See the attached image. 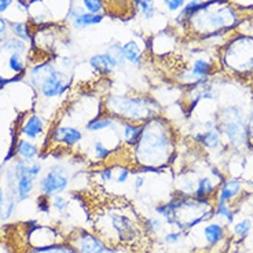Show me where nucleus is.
Returning a JSON list of instances; mask_svg holds the SVG:
<instances>
[{"label": "nucleus", "instance_id": "nucleus-21", "mask_svg": "<svg viewBox=\"0 0 253 253\" xmlns=\"http://www.w3.org/2000/svg\"><path fill=\"white\" fill-rule=\"evenodd\" d=\"M215 190L216 183L213 182V179L209 176H203L197 180L196 190L193 193L197 198H208L215 193Z\"/></svg>", "mask_w": 253, "mask_h": 253}, {"label": "nucleus", "instance_id": "nucleus-32", "mask_svg": "<svg viewBox=\"0 0 253 253\" xmlns=\"http://www.w3.org/2000/svg\"><path fill=\"white\" fill-rule=\"evenodd\" d=\"M216 215L220 216L223 219H226L227 223H231V221L234 220V212L231 211L230 205L226 203L216 204Z\"/></svg>", "mask_w": 253, "mask_h": 253}, {"label": "nucleus", "instance_id": "nucleus-11", "mask_svg": "<svg viewBox=\"0 0 253 253\" xmlns=\"http://www.w3.org/2000/svg\"><path fill=\"white\" fill-rule=\"evenodd\" d=\"M193 139L196 140V142H200V143H201L207 150H209V152H216V150H219L221 147V145H223L219 124H217L215 128H212V129H207V131H204V132L196 133V135L193 136Z\"/></svg>", "mask_w": 253, "mask_h": 253}, {"label": "nucleus", "instance_id": "nucleus-35", "mask_svg": "<svg viewBox=\"0 0 253 253\" xmlns=\"http://www.w3.org/2000/svg\"><path fill=\"white\" fill-rule=\"evenodd\" d=\"M113 169L114 167H105L99 171V176H101L102 182H112L113 180Z\"/></svg>", "mask_w": 253, "mask_h": 253}, {"label": "nucleus", "instance_id": "nucleus-39", "mask_svg": "<svg viewBox=\"0 0 253 253\" xmlns=\"http://www.w3.org/2000/svg\"><path fill=\"white\" fill-rule=\"evenodd\" d=\"M147 227L150 231H154V233H160L163 230V223L158 220V219H149L147 221Z\"/></svg>", "mask_w": 253, "mask_h": 253}, {"label": "nucleus", "instance_id": "nucleus-1", "mask_svg": "<svg viewBox=\"0 0 253 253\" xmlns=\"http://www.w3.org/2000/svg\"><path fill=\"white\" fill-rule=\"evenodd\" d=\"M135 158L142 167L160 168L168 163L173 152L171 126L156 116L143 123V129L138 143L133 146Z\"/></svg>", "mask_w": 253, "mask_h": 253}, {"label": "nucleus", "instance_id": "nucleus-44", "mask_svg": "<svg viewBox=\"0 0 253 253\" xmlns=\"http://www.w3.org/2000/svg\"><path fill=\"white\" fill-rule=\"evenodd\" d=\"M4 207H6V200H4V193L0 187V217H4Z\"/></svg>", "mask_w": 253, "mask_h": 253}, {"label": "nucleus", "instance_id": "nucleus-20", "mask_svg": "<svg viewBox=\"0 0 253 253\" xmlns=\"http://www.w3.org/2000/svg\"><path fill=\"white\" fill-rule=\"evenodd\" d=\"M204 237L211 247H215L224 238V227L219 223H211L204 227Z\"/></svg>", "mask_w": 253, "mask_h": 253}, {"label": "nucleus", "instance_id": "nucleus-4", "mask_svg": "<svg viewBox=\"0 0 253 253\" xmlns=\"http://www.w3.org/2000/svg\"><path fill=\"white\" fill-rule=\"evenodd\" d=\"M31 84L47 99L58 98L70 88V80L65 72L58 70L52 63L42 62L29 72Z\"/></svg>", "mask_w": 253, "mask_h": 253}, {"label": "nucleus", "instance_id": "nucleus-26", "mask_svg": "<svg viewBox=\"0 0 253 253\" xmlns=\"http://www.w3.org/2000/svg\"><path fill=\"white\" fill-rule=\"evenodd\" d=\"M106 52L112 57V59L116 63V66H117V69H121V68L126 66V57H124V52H123V44H120V43H112L108 47Z\"/></svg>", "mask_w": 253, "mask_h": 253}, {"label": "nucleus", "instance_id": "nucleus-7", "mask_svg": "<svg viewBox=\"0 0 253 253\" xmlns=\"http://www.w3.org/2000/svg\"><path fill=\"white\" fill-rule=\"evenodd\" d=\"M69 186V172L63 165H52L39 182L40 191L44 196L62 193Z\"/></svg>", "mask_w": 253, "mask_h": 253}, {"label": "nucleus", "instance_id": "nucleus-19", "mask_svg": "<svg viewBox=\"0 0 253 253\" xmlns=\"http://www.w3.org/2000/svg\"><path fill=\"white\" fill-rule=\"evenodd\" d=\"M15 194L19 201H24L31 196L33 184H35V177L28 176V175H18L15 176Z\"/></svg>", "mask_w": 253, "mask_h": 253}, {"label": "nucleus", "instance_id": "nucleus-28", "mask_svg": "<svg viewBox=\"0 0 253 253\" xmlns=\"http://www.w3.org/2000/svg\"><path fill=\"white\" fill-rule=\"evenodd\" d=\"M7 65H8V68L13 70L14 73H17V75H24V72H25L26 65L25 62L22 61L21 54H18V52L10 54L8 61H7Z\"/></svg>", "mask_w": 253, "mask_h": 253}, {"label": "nucleus", "instance_id": "nucleus-23", "mask_svg": "<svg viewBox=\"0 0 253 253\" xmlns=\"http://www.w3.org/2000/svg\"><path fill=\"white\" fill-rule=\"evenodd\" d=\"M112 224H113L114 230L119 233V235L124 237V235H129L132 233V224L128 217L123 215H112Z\"/></svg>", "mask_w": 253, "mask_h": 253}, {"label": "nucleus", "instance_id": "nucleus-9", "mask_svg": "<svg viewBox=\"0 0 253 253\" xmlns=\"http://www.w3.org/2000/svg\"><path fill=\"white\" fill-rule=\"evenodd\" d=\"M68 18H69L72 28H75L77 31H82V29H85L88 26H94L101 24L103 18H105V15L103 14L87 13L83 8V6L72 4L69 11H68Z\"/></svg>", "mask_w": 253, "mask_h": 253}, {"label": "nucleus", "instance_id": "nucleus-22", "mask_svg": "<svg viewBox=\"0 0 253 253\" xmlns=\"http://www.w3.org/2000/svg\"><path fill=\"white\" fill-rule=\"evenodd\" d=\"M15 153L18 154L19 157L22 160H28V161H32L39 156V149L38 146L31 143L29 140L21 139L17 143V149H15Z\"/></svg>", "mask_w": 253, "mask_h": 253}, {"label": "nucleus", "instance_id": "nucleus-31", "mask_svg": "<svg viewBox=\"0 0 253 253\" xmlns=\"http://www.w3.org/2000/svg\"><path fill=\"white\" fill-rule=\"evenodd\" d=\"M233 230H234V234L238 238H245L252 230V220L251 219H242V220L237 221Z\"/></svg>", "mask_w": 253, "mask_h": 253}, {"label": "nucleus", "instance_id": "nucleus-8", "mask_svg": "<svg viewBox=\"0 0 253 253\" xmlns=\"http://www.w3.org/2000/svg\"><path fill=\"white\" fill-rule=\"evenodd\" d=\"M215 73V63L207 58H197L193 61L189 70H186L182 76V82L191 85L209 82V77Z\"/></svg>", "mask_w": 253, "mask_h": 253}, {"label": "nucleus", "instance_id": "nucleus-10", "mask_svg": "<svg viewBox=\"0 0 253 253\" xmlns=\"http://www.w3.org/2000/svg\"><path fill=\"white\" fill-rule=\"evenodd\" d=\"M84 138V133L80 128L72 126H59L52 133V139L57 143H62L66 147H75Z\"/></svg>", "mask_w": 253, "mask_h": 253}, {"label": "nucleus", "instance_id": "nucleus-12", "mask_svg": "<svg viewBox=\"0 0 253 253\" xmlns=\"http://www.w3.org/2000/svg\"><path fill=\"white\" fill-rule=\"evenodd\" d=\"M241 190H242V182L240 179H237V177L224 179L217 190V203L228 204L233 198L240 194Z\"/></svg>", "mask_w": 253, "mask_h": 253}, {"label": "nucleus", "instance_id": "nucleus-5", "mask_svg": "<svg viewBox=\"0 0 253 253\" xmlns=\"http://www.w3.org/2000/svg\"><path fill=\"white\" fill-rule=\"evenodd\" d=\"M221 136L227 140L234 149H241L249 143V126L248 117L240 105H227L223 106L217 120Z\"/></svg>", "mask_w": 253, "mask_h": 253}, {"label": "nucleus", "instance_id": "nucleus-3", "mask_svg": "<svg viewBox=\"0 0 253 253\" xmlns=\"http://www.w3.org/2000/svg\"><path fill=\"white\" fill-rule=\"evenodd\" d=\"M105 110L109 116L120 120L143 124L160 113V105L152 96L145 95L112 94L105 101Z\"/></svg>", "mask_w": 253, "mask_h": 253}, {"label": "nucleus", "instance_id": "nucleus-6", "mask_svg": "<svg viewBox=\"0 0 253 253\" xmlns=\"http://www.w3.org/2000/svg\"><path fill=\"white\" fill-rule=\"evenodd\" d=\"M223 62L237 73L251 72L253 66V38L240 36L233 39L223 51Z\"/></svg>", "mask_w": 253, "mask_h": 253}, {"label": "nucleus", "instance_id": "nucleus-16", "mask_svg": "<svg viewBox=\"0 0 253 253\" xmlns=\"http://www.w3.org/2000/svg\"><path fill=\"white\" fill-rule=\"evenodd\" d=\"M43 132H44V123L38 114H32L22 126V133L28 139H39V136Z\"/></svg>", "mask_w": 253, "mask_h": 253}, {"label": "nucleus", "instance_id": "nucleus-25", "mask_svg": "<svg viewBox=\"0 0 253 253\" xmlns=\"http://www.w3.org/2000/svg\"><path fill=\"white\" fill-rule=\"evenodd\" d=\"M0 47H1V50L8 51V52H11V54L18 52L21 55L26 51L25 42L18 38H7L6 40L0 44Z\"/></svg>", "mask_w": 253, "mask_h": 253}, {"label": "nucleus", "instance_id": "nucleus-27", "mask_svg": "<svg viewBox=\"0 0 253 253\" xmlns=\"http://www.w3.org/2000/svg\"><path fill=\"white\" fill-rule=\"evenodd\" d=\"M10 31L13 32L14 38H18L24 42L32 40L31 28L26 22H10Z\"/></svg>", "mask_w": 253, "mask_h": 253}, {"label": "nucleus", "instance_id": "nucleus-37", "mask_svg": "<svg viewBox=\"0 0 253 253\" xmlns=\"http://www.w3.org/2000/svg\"><path fill=\"white\" fill-rule=\"evenodd\" d=\"M182 238V231H175V233H168V234L164 237V241L167 244H169V245H173V244H176L179 242Z\"/></svg>", "mask_w": 253, "mask_h": 253}, {"label": "nucleus", "instance_id": "nucleus-29", "mask_svg": "<svg viewBox=\"0 0 253 253\" xmlns=\"http://www.w3.org/2000/svg\"><path fill=\"white\" fill-rule=\"evenodd\" d=\"M92 153H94V158L98 161H105L108 160L109 156L112 154V150L108 146L105 145L102 140H95L92 143Z\"/></svg>", "mask_w": 253, "mask_h": 253}, {"label": "nucleus", "instance_id": "nucleus-45", "mask_svg": "<svg viewBox=\"0 0 253 253\" xmlns=\"http://www.w3.org/2000/svg\"><path fill=\"white\" fill-rule=\"evenodd\" d=\"M59 63L62 65L63 68H66V69H69L73 66V59L72 58H68V57H62L59 58Z\"/></svg>", "mask_w": 253, "mask_h": 253}, {"label": "nucleus", "instance_id": "nucleus-38", "mask_svg": "<svg viewBox=\"0 0 253 253\" xmlns=\"http://www.w3.org/2000/svg\"><path fill=\"white\" fill-rule=\"evenodd\" d=\"M52 205H54V208L57 209L58 212H63L65 209L68 208V203H66V200L61 196H57L55 198H54V203H52Z\"/></svg>", "mask_w": 253, "mask_h": 253}, {"label": "nucleus", "instance_id": "nucleus-33", "mask_svg": "<svg viewBox=\"0 0 253 253\" xmlns=\"http://www.w3.org/2000/svg\"><path fill=\"white\" fill-rule=\"evenodd\" d=\"M189 0H163V4L169 13H179Z\"/></svg>", "mask_w": 253, "mask_h": 253}, {"label": "nucleus", "instance_id": "nucleus-47", "mask_svg": "<svg viewBox=\"0 0 253 253\" xmlns=\"http://www.w3.org/2000/svg\"><path fill=\"white\" fill-rule=\"evenodd\" d=\"M251 73H253V66H252V69H251Z\"/></svg>", "mask_w": 253, "mask_h": 253}, {"label": "nucleus", "instance_id": "nucleus-2", "mask_svg": "<svg viewBox=\"0 0 253 253\" xmlns=\"http://www.w3.org/2000/svg\"><path fill=\"white\" fill-rule=\"evenodd\" d=\"M238 24V14L226 0H205L203 7L189 21V28L201 38H211Z\"/></svg>", "mask_w": 253, "mask_h": 253}, {"label": "nucleus", "instance_id": "nucleus-24", "mask_svg": "<svg viewBox=\"0 0 253 253\" xmlns=\"http://www.w3.org/2000/svg\"><path fill=\"white\" fill-rule=\"evenodd\" d=\"M135 4L138 7L140 15L146 21H152L156 17L157 7H156V1L154 0H135Z\"/></svg>", "mask_w": 253, "mask_h": 253}, {"label": "nucleus", "instance_id": "nucleus-40", "mask_svg": "<svg viewBox=\"0 0 253 253\" xmlns=\"http://www.w3.org/2000/svg\"><path fill=\"white\" fill-rule=\"evenodd\" d=\"M38 203H40L38 205L39 211H42V212H48V211H50V201L47 200V196L43 194V196L39 198Z\"/></svg>", "mask_w": 253, "mask_h": 253}, {"label": "nucleus", "instance_id": "nucleus-18", "mask_svg": "<svg viewBox=\"0 0 253 253\" xmlns=\"http://www.w3.org/2000/svg\"><path fill=\"white\" fill-rule=\"evenodd\" d=\"M116 121H117V119L109 116V114L98 116V117H94L92 120L85 124V129L89 131V132H101V131H106V129L116 131V126H114Z\"/></svg>", "mask_w": 253, "mask_h": 253}, {"label": "nucleus", "instance_id": "nucleus-42", "mask_svg": "<svg viewBox=\"0 0 253 253\" xmlns=\"http://www.w3.org/2000/svg\"><path fill=\"white\" fill-rule=\"evenodd\" d=\"M14 0H0V14L7 13L10 7L13 6Z\"/></svg>", "mask_w": 253, "mask_h": 253}, {"label": "nucleus", "instance_id": "nucleus-43", "mask_svg": "<svg viewBox=\"0 0 253 253\" xmlns=\"http://www.w3.org/2000/svg\"><path fill=\"white\" fill-rule=\"evenodd\" d=\"M248 126H249V142L253 143V109L251 114L248 116Z\"/></svg>", "mask_w": 253, "mask_h": 253}, {"label": "nucleus", "instance_id": "nucleus-15", "mask_svg": "<svg viewBox=\"0 0 253 253\" xmlns=\"http://www.w3.org/2000/svg\"><path fill=\"white\" fill-rule=\"evenodd\" d=\"M123 52L128 63H131L133 66H139V68L143 65V50L138 42L128 40L123 44Z\"/></svg>", "mask_w": 253, "mask_h": 253}, {"label": "nucleus", "instance_id": "nucleus-41", "mask_svg": "<svg viewBox=\"0 0 253 253\" xmlns=\"http://www.w3.org/2000/svg\"><path fill=\"white\" fill-rule=\"evenodd\" d=\"M143 186H145V177L140 176V175H136L135 179H133V189H135V191H136V193L140 191Z\"/></svg>", "mask_w": 253, "mask_h": 253}, {"label": "nucleus", "instance_id": "nucleus-30", "mask_svg": "<svg viewBox=\"0 0 253 253\" xmlns=\"http://www.w3.org/2000/svg\"><path fill=\"white\" fill-rule=\"evenodd\" d=\"M83 8L91 14H102L105 11V0H82Z\"/></svg>", "mask_w": 253, "mask_h": 253}, {"label": "nucleus", "instance_id": "nucleus-14", "mask_svg": "<svg viewBox=\"0 0 253 253\" xmlns=\"http://www.w3.org/2000/svg\"><path fill=\"white\" fill-rule=\"evenodd\" d=\"M77 251H79V253H106L108 252V248H106V245L102 241L98 240L92 234L83 233L79 237Z\"/></svg>", "mask_w": 253, "mask_h": 253}, {"label": "nucleus", "instance_id": "nucleus-34", "mask_svg": "<svg viewBox=\"0 0 253 253\" xmlns=\"http://www.w3.org/2000/svg\"><path fill=\"white\" fill-rule=\"evenodd\" d=\"M10 29V22L6 18L0 17V44L7 39V32Z\"/></svg>", "mask_w": 253, "mask_h": 253}, {"label": "nucleus", "instance_id": "nucleus-46", "mask_svg": "<svg viewBox=\"0 0 253 253\" xmlns=\"http://www.w3.org/2000/svg\"><path fill=\"white\" fill-rule=\"evenodd\" d=\"M21 77H14V79H11V80H8V79H4L3 76H0V87H3V85H6L7 83L10 82H17V80H19Z\"/></svg>", "mask_w": 253, "mask_h": 253}, {"label": "nucleus", "instance_id": "nucleus-36", "mask_svg": "<svg viewBox=\"0 0 253 253\" xmlns=\"http://www.w3.org/2000/svg\"><path fill=\"white\" fill-rule=\"evenodd\" d=\"M129 169L128 168H120L119 171H117V175H116V182L117 183H126V180H128V177H129Z\"/></svg>", "mask_w": 253, "mask_h": 253}, {"label": "nucleus", "instance_id": "nucleus-17", "mask_svg": "<svg viewBox=\"0 0 253 253\" xmlns=\"http://www.w3.org/2000/svg\"><path fill=\"white\" fill-rule=\"evenodd\" d=\"M121 129H123V140L126 146L133 147L138 143L140 138V133L143 129V124L140 123H132V121H124L121 124Z\"/></svg>", "mask_w": 253, "mask_h": 253}, {"label": "nucleus", "instance_id": "nucleus-13", "mask_svg": "<svg viewBox=\"0 0 253 253\" xmlns=\"http://www.w3.org/2000/svg\"><path fill=\"white\" fill-rule=\"evenodd\" d=\"M88 63L89 66H91V69L96 72V73H99V75H103V76H109V75H112L114 70L117 69L116 63H114L112 57L109 55L106 51L89 57Z\"/></svg>", "mask_w": 253, "mask_h": 253}]
</instances>
